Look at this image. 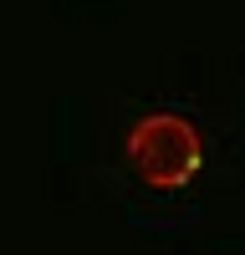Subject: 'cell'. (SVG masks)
<instances>
[{
  "label": "cell",
  "instance_id": "1",
  "mask_svg": "<svg viewBox=\"0 0 245 255\" xmlns=\"http://www.w3.org/2000/svg\"><path fill=\"white\" fill-rule=\"evenodd\" d=\"M122 153L148 189H184L204 168V138L184 113H143L128 128Z\"/></svg>",
  "mask_w": 245,
  "mask_h": 255
}]
</instances>
